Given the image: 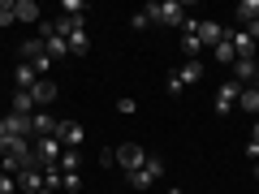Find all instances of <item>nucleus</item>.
Instances as JSON below:
<instances>
[{
  "label": "nucleus",
  "mask_w": 259,
  "mask_h": 194,
  "mask_svg": "<svg viewBox=\"0 0 259 194\" xmlns=\"http://www.w3.org/2000/svg\"><path fill=\"white\" fill-rule=\"evenodd\" d=\"M250 142H259V121H255V125H250Z\"/></svg>",
  "instance_id": "nucleus-33"
},
{
  "label": "nucleus",
  "mask_w": 259,
  "mask_h": 194,
  "mask_svg": "<svg viewBox=\"0 0 259 194\" xmlns=\"http://www.w3.org/2000/svg\"><path fill=\"white\" fill-rule=\"evenodd\" d=\"M212 56H216L221 65H233V61H238V52H233V43H229V39H221V43L212 47Z\"/></svg>",
  "instance_id": "nucleus-23"
},
{
  "label": "nucleus",
  "mask_w": 259,
  "mask_h": 194,
  "mask_svg": "<svg viewBox=\"0 0 259 194\" xmlns=\"http://www.w3.org/2000/svg\"><path fill=\"white\" fill-rule=\"evenodd\" d=\"M13 9H18V22H39V5L35 0H13Z\"/></svg>",
  "instance_id": "nucleus-19"
},
{
  "label": "nucleus",
  "mask_w": 259,
  "mask_h": 194,
  "mask_svg": "<svg viewBox=\"0 0 259 194\" xmlns=\"http://www.w3.org/2000/svg\"><path fill=\"white\" fill-rule=\"evenodd\" d=\"M225 39L233 43V52H238V56H255V39H250L246 30H225Z\"/></svg>",
  "instance_id": "nucleus-15"
},
{
  "label": "nucleus",
  "mask_w": 259,
  "mask_h": 194,
  "mask_svg": "<svg viewBox=\"0 0 259 194\" xmlns=\"http://www.w3.org/2000/svg\"><path fill=\"white\" fill-rule=\"evenodd\" d=\"M238 91H242V86L238 82H221V86H216V112H229L233 108V104H238Z\"/></svg>",
  "instance_id": "nucleus-11"
},
{
  "label": "nucleus",
  "mask_w": 259,
  "mask_h": 194,
  "mask_svg": "<svg viewBox=\"0 0 259 194\" xmlns=\"http://www.w3.org/2000/svg\"><path fill=\"white\" fill-rule=\"evenodd\" d=\"M117 112H125V117H134V112H139V104L130 100V95H121V100H117Z\"/></svg>",
  "instance_id": "nucleus-29"
},
{
  "label": "nucleus",
  "mask_w": 259,
  "mask_h": 194,
  "mask_svg": "<svg viewBox=\"0 0 259 194\" xmlns=\"http://www.w3.org/2000/svg\"><path fill=\"white\" fill-rule=\"evenodd\" d=\"M82 52H91V35H87V26H78L69 35V56H82Z\"/></svg>",
  "instance_id": "nucleus-18"
},
{
  "label": "nucleus",
  "mask_w": 259,
  "mask_h": 194,
  "mask_svg": "<svg viewBox=\"0 0 259 194\" xmlns=\"http://www.w3.org/2000/svg\"><path fill=\"white\" fill-rule=\"evenodd\" d=\"M18 22V9H13V0H0V26H13Z\"/></svg>",
  "instance_id": "nucleus-26"
},
{
  "label": "nucleus",
  "mask_w": 259,
  "mask_h": 194,
  "mask_svg": "<svg viewBox=\"0 0 259 194\" xmlns=\"http://www.w3.org/2000/svg\"><path fill=\"white\" fill-rule=\"evenodd\" d=\"M233 78H238V86L242 82H259V61L255 56H238V61H233Z\"/></svg>",
  "instance_id": "nucleus-8"
},
{
  "label": "nucleus",
  "mask_w": 259,
  "mask_h": 194,
  "mask_svg": "<svg viewBox=\"0 0 259 194\" xmlns=\"http://www.w3.org/2000/svg\"><path fill=\"white\" fill-rule=\"evenodd\" d=\"M35 156H39V164H56L61 160V138H35Z\"/></svg>",
  "instance_id": "nucleus-10"
},
{
  "label": "nucleus",
  "mask_w": 259,
  "mask_h": 194,
  "mask_svg": "<svg viewBox=\"0 0 259 194\" xmlns=\"http://www.w3.org/2000/svg\"><path fill=\"white\" fill-rule=\"evenodd\" d=\"M18 190L39 194V190H44V168H22V173H18Z\"/></svg>",
  "instance_id": "nucleus-13"
},
{
  "label": "nucleus",
  "mask_w": 259,
  "mask_h": 194,
  "mask_svg": "<svg viewBox=\"0 0 259 194\" xmlns=\"http://www.w3.org/2000/svg\"><path fill=\"white\" fill-rule=\"evenodd\" d=\"M13 112H26V117H35V100H30V91H13Z\"/></svg>",
  "instance_id": "nucleus-20"
},
{
  "label": "nucleus",
  "mask_w": 259,
  "mask_h": 194,
  "mask_svg": "<svg viewBox=\"0 0 259 194\" xmlns=\"http://www.w3.org/2000/svg\"><path fill=\"white\" fill-rule=\"evenodd\" d=\"M164 86H168V95H182V91H186V86L177 82V74H168V78H164Z\"/></svg>",
  "instance_id": "nucleus-31"
},
{
  "label": "nucleus",
  "mask_w": 259,
  "mask_h": 194,
  "mask_svg": "<svg viewBox=\"0 0 259 194\" xmlns=\"http://www.w3.org/2000/svg\"><path fill=\"white\" fill-rule=\"evenodd\" d=\"M255 177H259V164H255Z\"/></svg>",
  "instance_id": "nucleus-37"
},
{
  "label": "nucleus",
  "mask_w": 259,
  "mask_h": 194,
  "mask_svg": "<svg viewBox=\"0 0 259 194\" xmlns=\"http://www.w3.org/2000/svg\"><path fill=\"white\" fill-rule=\"evenodd\" d=\"M5 138H35L26 112H9V117H5Z\"/></svg>",
  "instance_id": "nucleus-6"
},
{
  "label": "nucleus",
  "mask_w": 259,
  "mask_h": 194,
  "mask_svg": "<svg viewBox=\"0 0 259 194\" xmlns=\"http://www.w3.org/2000/svg\"><path fill=\"white\" fill-rule=\"evenodd\" d=\"M61 9H65V18H82V0H65Z\"/></svg>",
  "instance_id": "nucleus-30"
},
{
  "label": "nucleus",
  "mask_w": 259,
  "mask_h": 194,
  "mask_svg": "<svg viewBox=\"0 0 259 194\" xmlns=\"http://www.w3.org/2000/svg\"><path fill=\"white\" fill-rule=\"evenodd\" d=\"M44 47H48V56H52V61H65V56H69V39L56 35L52 22H44Z\"/></svg>",
  "instance_id": "nucleus-5"
},
{
  "label": "nucleus",
  "mask_w": 259,
  "mask_h": 194,
  "mask_svg": "<svg viewBox=\"0 0 259 194\" xmlns=\"http://www.w3.org/2000/svg\"><path fill=\"white\" fill-rule=\"evenodd\" d=\"M13 190H18V177H13V173H0V194H13Z\"/></svg>",
  "instance_id": "nucleus-28"
},
{
  "label": "nucleus",
  "mask_w": 259,
  "mask_h": 194,
  "mask_svg": "<svg viewBox=\"0 0 259 194\" xmlns=\"http://www.w3.org/2000/svg\"><path fill=\"white\" fill-rule=\"evenodd\" d=\"M13 82H18V91H30V86H35V82H39V74H35V69H30V65H26V61H22V65H18V69H13Z\"/></svg>",
  "instance_id": "nucleus-17"
},
{
  "label": "nucleus",
  "mask_w": 259,
  "mask_h": 194,
  "mask_svg": "<svg viewBox=\"0 0 259 194\" xmlns=\"http://www.w3.org/2000/svg\"><path fill=\"white\" fill-rule=\"evenodd\" d=\"M0 142H5V117H0Z\"/></svg>",
  "instance_id": "nucleus-34"
},
{
  "label": "nucleus",
  "mask_w": 259,
  "mask_h": 194,
  "mask_svg": "<svg viewBox=\"0 0 259 194\" xmlns=\"http://www.w3.org/2000/svg\"><path fill=\"white\" fill-rule=\"evenodd\" d=\"M82 194H91V190H82Z\"/></svg>",
  "instance_id": "nucleus-38"
},
{
  "label": "nucleus",
  "mask_w": 259,
  "mask_h": 194,
  "mask_svg": "<svg viewBox=\"0 0 259 194\" xmlns=\"http://www.w3.org/2000/svg\"><path fill=\"white\" fill-rule=\"evenodd\" d=\"M194 35H199V43H203V47H216V43L225 39V26H221V22L199 18V30H194Z\"/></svg>",
  "instance_id": "nucleus-9"
},
{
  "label": "nucleus",
  "mask_w": 259,
  "mask_h": 194,
  "mask_svg": "<svg viewBox=\"0 0 259 194\" xmlns=\"http://www.w3.org/2000/svg\"><path fill=\"white\" fill-rule=\"evenodd\" d=\"M125 177H130V185H134V190H147L151 181H160V177H164V160L147 151V164H143L139 173H125Z\"/></svg>",
  "instance_id": "nucleus-3"
},
{
  "label": "nucleus",
  "mask_w": 259,
  "mask_h": 194,
  "mask_svg": "<svg viewBox=\"0 0 259 194\" xmlns=\"http://www.w3.org/2000/svg\"><path fill=\"white\" fill-rule=\"evenodd\" d=\"M61 190H69V194H82V177H78V173H65Z\"/></svg>",
  "instance_id": "nucleus-27"
},
{
  "label": "nucleus",
  "mask_w": 259,
  "mask_h": 194,
  "mask_svg": "<svg viewBox=\"0 0 259 194\" xmlns=\"http://www.w3.org/2000/svg\"><path fill=\"white\" fill-rule=\"evenodd\" d=\"M238 104H242L246 112H259V86H242V91H238Z\"/></svg>",
  "instance_id": "nucleus-21"
},
{
  "label": "nucleus",
  "mask_w": 259,
  "mask_h": 194,
  "mask_svg": "<svg viewBox=\"0 0 259 194\" xmlns=\"http://www.w3.org/2000/svg\"><path fill=\"white\" fill-rule=\"evenodd\" d=\"M173 74H177V82H182V86H190V82L203 78V61H186L182 69H173Z\"/></svg>",
  "instance_id": "nucleus-16"
},
{
  "label": "nucleus",
  "mask_w": 259,
  "mask_h": 194,
  "mask_svg": "<svg viewBox=\"0 0 259 194\" xmlns=\"http://www.w3.org/2000/svg\"><path fill=\"white\" fill-rule=\"evenodd\" d=\"M39 194H56V190H48V185H44V190H39Z\"/></svg>",
  "instance_id": "nucleus-36"
},
{
  "label": "nucleus",
  "mask_w": 259,
  "mask_h": 194,
  "mask_svg": "<svg viewBox=\"0 0 259 194\" xmlns=\"http://www.w3.org/2000/svg\"><path fill=\"white\" fill-rule=\"evenodd\" d=\"M56 168H61V173H78V151H61Z\"/></svg>",
  "instance_id": "nucleus-25"
},
{
  "label": "nucleus",
  "mask_w": 259,
  "mask_h": 194,
  "mask_svg": "<svg viewBox=\"0 0 259 194\" xmlns=\"http://www.w3.org/2000/svg\"><path fill=\"white\" fill-rule=\"evenodd\" d=\"M199 35H182V52H186V61H199Z\"/></svg>",
  "instance_id": "nucleus-24"
},
{
  "label": "nucleus",
  "mask_w": 259,
  "mask_h": 194,
  "mask_svg": "<svg viewBox=\"0 0 259 194\" xmlns=\"http://www.w3.org/2000/svg\"><path fill=\"white\" fill-rule=\"evenodd\" d=\"M168 194H182V190H177V185H168Z\"/></svg>",
  "instance_id": "nucleus-35"
},
{
  "label": "nucleus",
  "mask_w": 259,
  "mask_h": 194,
  "mask_svg": "<svg viewBox=\"0 0 259 194\" xmlns=\"http://www.w3.org/2000/svg\"><path fill=\"white\" fill-rule=\"evenodd\" d=\"M255 86H259V82H255Z\"/></svg>",
  "instance_id": "nucleus-40"
},
{
  "label": "nucleus",
  "mask_w": 259,
  "mask_h": 194,
  "mask_svg": "<svg viewBox=\"0 0 259 194\" xmlns=\"http://www.w3.org/2000/svg\"><path fill=\"white\" fill-rule=\"evenodd\" d=\"M30 100H35V108H48V104L56 100V82H48V78H39V82L30 86Z\"/></svg>",
  "instance_id": "nucleus-14"
},
{
  "label": "nucleus",
  "mask_w": 259,
  "mask_h": 194,
  "mask_svg": "<svg viewBox=\"0 0 259 194\" xmlns=\"http://www.w3.org/2000/svg\"><path fill=\"white\" fill-rule=\"evenodd\" d=\"M255 52H259V43H255Z\"/></svg>",
  "instance_id": "nucleus-39"
},
{
  "label": "nucleus",
  "mask_w": 259,
  "mask_h": 194,
  "mask_svg": "<svg viewBox=\"0 0 259 194\" xmlns=\"http://www.w3.org/2000/svg\"><path fill=\"white\" fill-rule=\"evenodd\" d=\"M18 52H22V61H26V65H30V69H35L39 78H48V69H52V56H48L44 39H26V43H22Z\"/></svg>",
  "instance_id": "nucleus-2"
},
{
  "label": "nucleus",
  "mask_w": 259,
  "mask_h": 194,
  "mask_svg": "<svg viewBox=\"0 0 259 194\" xmlns=\"http://www.w3.org/2000/svg\"><path fill=\"white\" fill-rule=\"evenodd\" d=\"M56 138L65 142V151H78L82 147V125H78V121H61V134H56Z\"/></svg>",
  "instance_id": "nucleus-12"
},
{
  "label": "nucleus",
  "mask_w": 259,
  "mask_h": 194,
  "mask_svg": "<svg viewBox=\"0 0 259 194\" xmlns=\"http://www.w3.org/2000/svg\"><path fill=\"white\" fill-rule=\"evenodd\" d=\"M117 164L125 168V173H139V168L147 164V151H143L139 142H125V147H117Z\"/></svg>",
  "instance_id": "nucleus-4"
},
{
  "label": "nucleus",
  "mask_w": 259,
  "mask_h": 194,
  "mask_svg": "<svg viewBox=\"0 0 259 194\" xmlns=\"http://www.w3.org/2000/svg\"><path fill=\"white\" fill-rule=\"evenodd\" d=\"M233 13H238V18L246 22V26H250V22H259V0H242V5H238Z\"/></svg>",
  "instance_id": "nucleus-22"
},
{
  "label": "nucleus",
  "mask_w": 259,
  "mask_h": 194,
  "mask_svg": "<svg viewBox=\"0 0 259 194\" xmlns=\"http://www.w3.org/2000/svg\"><path fill=\"white\" fill-rule=\"evenodd\" d=\"M143 18H147L151 26H182L186 22V5L182 0H156V5L143 9Z\"/></svg>",
  "instance_id": "nucleus-1"
},
{
  "label": "nucleus",
  "mask_w": 259,
  "mask_h": 194,
  "mask_svg": "<svg viewBox=\"0 0 259 194\" xmlns=\"http://www.w3.org/2000/svg\"><path fill=\"white\" fill-rule=\"evenodd\" d=\"M246 35H250V39L259 43V22H250V26H246Z\"/></svg>",
  "instance_id": "nucleus-32"
},
{
  "label": "nucleus",
  "mask_w": 259,
  "mask_h": 194,
  "mask_svg": "<svg viewBox=\"0 0 259 194\" xmlns=\"http://www.w3.org/2000/svg\"><path fill=\"white\" fill-rule=\"evenodd\" d=\"M30 129H35V138H56V134H61V117L35 112V117H30Z\"/></svg>",
  "instance_id": "nucleus-7"
}]
</instances>
